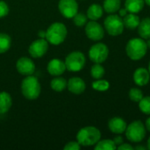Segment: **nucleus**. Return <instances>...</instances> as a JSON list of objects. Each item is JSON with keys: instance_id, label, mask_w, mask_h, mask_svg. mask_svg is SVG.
<instances>
[{"instance_id": "nucleus-1", "label": "nucleus", "mask_w": 150, "mask_h": 150, "mask_svg": "<svg viewBox=\"0 0 150 150\" xmlns=\"http://www.w3.org/2000/svg\"><path fill=\"white\" fill-rule=\"evenodd\" d=\"M21 93L28 100L37 99L41 92V85L34 76H26L21 82Z\"/></svg>"}, {"instance_id": "nucleus-2", "label": "nucleus", "mask_w": 150, "mask_h": 150, "mask_svg": "<svg viewBox=\"0 0 150 150\" xmlns=\"http://www.w3.org/2000/svg\"><path fill=\"white\" fill-rule=\"evenodd\" d=\"M68 34L66 25L62 22H54L51 24L46 30V40L49 44L58 46L62 44Z\"/></svg>"}, {"instance_id": "nucleus-3", "label": "nucleus", "mask_w": 150, "mask_h": 150, "mask_svg": "<svg viewBox=\"0 0 150 150\" xmlns=\"http://www.w3.org/2000/svg\"><path fill=\"white\" fill-rule=\"evenodd\" d=\"M101 139L100 131L95 127H84L76 134V141L83 147L95 146Z\"/></svg>"}, {"instance_id": "nucleus-4", "label": "nucleus", "mask_w": 150, "mask_h": 150, "mask_svg": "<svg viewBox=\"0 0 150 150\" xmlns=\"http://www.w3.org/2000/svg\"><path fill=\"white\" fill-rule=\"evenodd\" d=\"M148 51V46L142 38H134L128 40L126 46V52L127 56L133 61H139L142 59Z\"/></svg>"}, {"instance_id": "nucleus-5", "label": "nucleus", "mask_w": 150, "mask_h": 150, "mask_svg": "<svg viewBox=\"0 0 150 150\" xmlns=\"http://www.w3.org/2000/svg\"><path fill=\"white\" fill-rule=\"evenodd\" d=\"M125 133L129 142L139 143L142 142L146 136V127L141 120H134L127 127Z\"/></svg>"}, {"instance_id": "nucleus-6", "label": "nucleus", "mask_w": 150, "mask_h": 150, "mask_svg": "<svg viewBox=\"0 0 150 150\" xmlns=\"http://www.w3.org/2000/svg\"><path fill=\"white\" fill-rule=\"evenodd\" d=\"M64 62L67 70L71 72H78L83 69L86 62V58L81 51H73L66 56Z\"/></svg>"}, {"instance_id": "nucleus-7", "label": "nucleus", "mask_w": 150, "mask_h": 150, "mask_svg": "<svg viewBox=\"0 0 150 150\" xmlns=\"http://www.w3.org/2000/svg\"><path fill=\"white\" fill-rule=\"evenodd\" d=\"M104 26L108 34L112 36L120 35L125 27L122 18L116 14H111L107 16L104 20Z\"/></svg>"}, {"instance_id": "nucleus-8", "label": "nucleus", "mask_w": 150, "mask_h": 150, "mask_svg": "<svg viewBox=\"0 0 150 150\" xmlns=\"http://www.w3.org/2000/svg\"><path fill=\"white\" fill-rule=\"evenodd\" d=\"M109 55V48L105 43H97L91 47L89 58L94 63H103Z\"/></svg>"}, {"instance_id": "nucleus-9", "label": "nucleus", "mask_w": 150, "mask_h": 150, "mask_svg": "<svg viewBox=\"0 0 150 150\" xmlns=\"http://www.w3.org/2000/svg\"><path fill=\"white\" fill-rule=\"evenodd\" d=\"M48 41L45 38H40L33 40L28 48L29 54L32 58L37 59L44 56L48 50Z\"/></svg>"}, {"instance_id": "nucleus-10", "label": "nucleus", "mask_w": 150, "mask_h": 150, "mask_svg": "<svg viewBox=\"0 0 150 150\" xmlns=\"http://www.w3.org/2000/svg\"><path fill=\"white\" fill-rule=\"evenodd\" d=\"M85 34L90 40L98 41L104 38L105 30L96 20H91L85 25Z\"/></svg>"}, {"instance_id": "nucleus-11", "label": "nucleus", "mask_w": 150, "mask_h": 150, "mask_svg": "<svg viewBox=\"0 0 150 150\" xmlns=\"http://www.w3.org/2000/svg\"><path fill=\"white\" fill-rule=\"evenodd\" d=\"M58 9L64 18H72L78 12V4L76 0H59Z\"/></svg>"}, {"instance_id": "nucleus-12", "label": "nucleus", "mask_w": 150, "mask_h": 150, "mask_svg": "<svg viewBox=\"0 0 150 150\" xmlns=\"http://www.w3.org/2000/svg\"><path fill=\"white\" fill-rule=\"evenodd\" d=\"M16 69L18 72L22 76H32L35 72L36 67L33 61L26 56H23L18 59L16 62Z\"/></svg>"}, {"instance_id": "nucleus-13", "label": "nucleus", "mask_w": 150, "mask_h": 150, "mask_svg": "<svg viewBox=\"0 0 150 150\" xmlns=\"http://www.w3.org/2000/svg\"><path fill=\"white\" fill-rule=\"evenodd\" d=\"M66 65L63 61L58 58L52 59L47 66V72L54 76H62L66 70Z\"/></svg>"}, {"instance_id": "nucleus-14", "label": "nucleus", "mask_w": 150, "mask_h": 150, "mask_svg": "<svg viewBox=\"0 0 150 150\" xmlns=\"http://www.w3.org/2000/svg\"><path fill=\"white\" fill-rule=\"evenodd\" d=\"M67 89L75 95H80L85 91L86 84L81 77L73 76L69 79L67 83Z\"/></svg>"}, {"instance_id": "nucleus-15", "label": "nucleus", "mask_w": 150, "mask_h": 150, "mask_svg": "<svg viewBox=\"0 0 150 150\" xmlns=\"http://www.w3.org/2000/svg\"><path fill=\"white\" fill-rule=\"evenodd\" d=\"M127 127V122L120 117L112 118L108 121L109 130L115 134H121L125 133Z\"/></svg>"}, {"instance_id": "nucleus-16", "label": "nucleus", "mask_w": 150, "mask_h": 150, "mask_svg": "<svg viewBox=\"0 0 150 150\" xmlns=\"http://www.w3.org/2000/svg\"><path fill=\"white\" fill-rule=\"evenodd\" d=\"M150 74L148 69L144 68L137 69L134 73V82L138 86H144L149 83Z\"/></svg>"}, {"instance_id": "nucleus-17", "label": "nucleus", "mask_w": 150, "mask_h": 150, "mask_svg": "<svg viewBox=\"0 0 150 150\" xmlns=\"http://www.w3.org/2000/svg\"><path fill=\"white\" fill-rule=\"evenodd\" d=\"M12 105V98L9 92H0V114H4L10 111Z\"/></svg>"}, {"instance_id": "nucleus-18", "label": "nucleus", "mask_w": 150, "mask_h": 150, "mask_svg": "<svg viewBox=\"0 0 150 150\" xmlns=\"http://www.w3.org/2000/svg\"><path fill=\"white\" fill-rule=\"evenodd\" d=\"M122 19H123L124 26L130 30H134L137 28L141 21L140 18L138 17V15H136V13H131V12L127 13L125 17H123Z\"/></svg>"}, {"instance_id": "nucleus-19", "label": "nucleus", "mask_w": 150, "mask_h": 150, "mask_svg": "<svg viewBox=\"0 0 150 150\" xmlns=\"http://www.w3.org/2000/svg\"><path fill=\"white\" fill-rule=\"evenodd\" d=\"M145 4V0H126L125 8L128 12L138 13L140 12Z\"/></svg>"}, {"instance_id": "nucleus-20", "label": "nucleus", "mask_w": 150, "mask_h": 150, "mask_svg": "<svg viewBox=\"0 0 150 150\" xmlns=\"http://www.w3.org/2000/svg\"><path fill=\"white\" fill-rule=\"evenodd\" d=\"M104 13V8L98 4H93L89 6L87 10V17L91 20H98L99 19Z\"/></svg>"}, {"instance_id": "nucleus-21", "label": "nucleus", "mask_w": 150, "mask_h": 150, "mask_svg": "<svg viewBox=\"0 0 150 150\" xmlns=\"http://www.w3.org/2000/svg\"><path fill=\"white\" fill-rule=\"evenodd\" d=\"M138 33L143 40L150 38V18H144L138 25Z\"/></svg>"}, {"instance_id": "nucleus-22", "label": "nucleus", "mask_w": 150, "mask_h": 150, "mask_svg": "<svg viewBox=\"0 0 150 150\" xmlns=\"http://www.w3.org/2000/svg\"><path fill=\"white\" fill-rule=\"evenodd\" d=\"M67 81L65 78L61 77V76H55L53 78L50 82V86L51 89L56 92H61L63 91L65 89H67Z\"/></svg>"}, {"instance_id": "nucleus-23", "label": "nucleus", "mask_w": 150, "mask_h": 150, "mask_svg": "<svg viewBox=\"0 0 150 150\" xmlns=\"http://www.w3.org/2000/svg\"><path fill=\"white\" fill-rule=\"evenodd\" d=\"M120 0H105L103 4V8L105 12L113 14L120 9Z\"/></svg>"}, {"instance_id": "nucleus-24", "label": "nucleus", "mask_w": 150, "mask_h": 150, "mask_svg": "<svg viewBox=\"0 0 150 150\" xmlns=\"http://www.w3.org/2000/svg\"><path fill=\"white\" fill-rule=\"evenodd\" d=\"M11 46V38L9 34L0 33V54L6 53Z\"/></svg>"}, {"instance_id": "nucleus-25", "label": "nucleus", "mask_w": 150, "mask_h": 150, "mask_svg": "<svg viewBox=\"0 0 150 150\" xmlns=\"http://www.w3.org/2000/svg\"><path fill=\"white\" fill-rule=\"evenodd\" d=\"M117 149L116 144L112 140L105 139V140H100L96 145L95 149L96 150H114Z\"/></svg>"}, {"instance_id": "nucleus-26", "label": "nucleus", "mask_w": 150, "mask_h": 150, "mask_svg": "<svg viewBox=\"0 0 150 150\" xmlns=\"http://www.w3.org/2000/svg\"><path fill=\"white\" fill-rule=\"evenodd\" d=\"M105 68L101 65V63H95L91 69V76L96 80L102 79V77L105 76Z\"/></svg>"}, {"instance_id": "nucleus-27", "label": "nucleus", "mask_w": 150, "mask_h": 150, "mask_svg": "<svg viewBox=\"0 0 150 150\" xmlns=\"http://www.w3.org/2000/svg\"><path fill=\"white\" fill-rule=\"evenodd\" d=\"M92 88L95 91H105L110 88V83L108 81L106 80H101V79H98L97 81H94L91 84Z\"/></svg>"}, {"instance_id": "nucleus-28", "label": "nucleus", "mask_w": 150, "mask_h": 150, "mask_svg": "<svg viewBox=\"0 0 150 150\" xmlns=\"http://www.w3.org/2000/svg\"><path fill=\"white\" fill-rule=\"evenodd\" d=\"M128 95H129V98L133 102H135V103H139L142 99V98L144 97L143 92L139 88H132L129 91Z\"/></svg>"}, {"instance_id": "nucleus-29", "label": "nucleus", "mask_w": 150, "mask_h": 150, "mask_svg": "<svg viewBox=\"0 0 150 150\" xmlns=\"http://www.w3.org/2000/svg\"><path fill=\"white\" fill-rule=\"evenodd\" d=\"M139 108L144 114L150 115V96L143 97L139 102Z\"/></svg>"}, {"instance_id": "nucleus-30", "label": "nucleus", "mask_w": 150, "mask_h": 150, "mask_svg": "<svg viewBox=\"0 0 150 150\" xmlns=\"http://www.w3.org/2000/svg\"><path fill=\"white\" fill-rule=\"evenodd\" d=\"M72 18H73L74 24H75L76 26L82 27V26H84V25L87 24L88 17H87V15H85V14H83V13H79V12H77Z\"/></svg>"}, {"instance_id": "nucleus-31", "label": "nucleus", "mask_w": 150, "mask_h": 150, "mask_svg": "<svg viewBox=\"0 0 150 150\" xmlns=\"http://www.w3.org/2000/svg\"><path fill=\"white\" fill-rule=\"evenodd\" d=\"M10 9L8 4L0 0V18H3L4 17H6L9 14Z\"/></svg>"}, {"instance_id": "nucleus-32", "label": "nucleus", "mask_w": 150, "mask_h": 150, "mask_svg": "<svg viewBox=\"0 0 150 150\" xmlns=\"http://www.w3.org/2000/svg\"><path fill=\"white\" fill-rule=\"evenodd\" d=\"M81 149V145L78 143V142H68L64 147V150H79Z\"/></svg>"}, {"instance_id": "nucleus-33", "label": "nucleus", "mask_w": 150, "mask_h": 150, "mask_svg": "<svg viewBox=\"0 0 150 150\" xmlns=\"http://www.w3.org/2000/svg\"><path fill=\"white\" fill-rule=\"evenodd\" d=\"M117 149L119 150H134V148L132 146V145H130L129 143H122L121 145H120V146H118L117 147Z\"/></svg>"}, {"instance_id": "nucleus-34", "label": "nucleus", "mask_w": 150, "mask_h": 150, "mask_svg": "<svg viewBox=\"0 0 150 150\" xmlns=\"http://www.w3.org/2000/svg\"><path fill=\"white\" fill-rule=\"evenodd\" d=\"M112 141L114 142V143L116 144V146H120V145H121V144L124 142V139H123V137L120 136V135L115 136V137L113 138Z\"/></svg>"}, {"instance_id": "nucleus-35", "label": "nucleus", "mask_w": 150, "mask_h": 150, "mask_svg": "<svg viewBox=\"0 0 150 150\" xmlns=\"http://www.w3.org/2000/svg\"><path fill=\"white\" fill-rule=\"evenodd\" d=\"M127 9L126 8H124V9H120L119 10V16L120 17H121V18H123V17H125L127 14Z\"/></svg>"}, {"instance_id": "nucleus-36", "label": "nucleus", "mask_w": 150, "mask_h": 150, "mask_svg": "<svg viewBox=\"0 0 150 150\" xmlns=\"http://www.w3.org/2000/svg\"><path fill=\"white\" fill-rule=\"evenodd\" d=\"M38 36H39V38H46V31H43V30L39 31Z\"/></svg>"}, {"instance_id": "nucleus-37", "label": "nucleus", "mask_w": 150, "mask_h": 150, "mask_svg": "<svg viewBox=\"0 0 150 150\" xmlns=\"http://www.w3.org/2000/svg\"><path fill=\"white\" fill-rule=\"evenodd\" d=\"M145 127H146V129L150 132V117L146 120V122H145Z\"/></svg>"}, {"instance_id": "nucleus-38", "label": "nucleus", "mask_w": 150, "mask_h": 150, "mask_svg": "<svg viewBox=\"0 0 150 150\" xmlns=\"http://www.w3.org/2000/svg\"><path fill=\"white\" fill-rule=\"evenodd\" d=\"M147 149L146 147H144V146H136V147H134V149L136 150H145Z\"/></svg>"}, {"instance_id": "nucleus-39", "label": "nucleus", "mask_w": 150, "mask_h": 150, "mask_svg": "<svg viewBox=\"0 0 150 150\" xmlns=\"http://www.w3.org/2000/svg\"><path fill=\"white\" fill-rule=\"evenodd\" d=\"M147 144H148V147H147V149L150 150V137L149 138V140H148V143H147Z\"/></svg>"}, {"instance_id": "nucleus-40", "label": "nucleus", "mask_w": 150, "mask_h": 150, "mask_svg": "<svg viewBox=\"0 0 150 150\" xmlns=\"http://www.w3.org/2000/svg\"><path fill=\"white\" fill-rule=\"evenodd\" d=\"M146 43H147L148 48H150V38H149V39H148V41H147Z\"/></svg>"}, {"instance_id": "nucleus-41", "label": "nucleus", "mask_w": 150, "mask_h": 150, "mask_svg": "<svg viewBox=\"0 0 150 150\" xmlns=\"http://www.w3.org/2000/svg\"><path fill=\"white\" fill-rule=\"evenodd\" d=\"M145 4H147L148 5L150 6V0H145Z\"/></svg>"}, {"instance_id": "nucleus-42", "label": "nucleus", "mask_w": 150, "mask_h": 150, "mask_svg": "<svg viewBox=\"0 0 150 150\" xmlns=\"http://www.w3.org/2000/svg\"><path fill=\"white\" fill-rule=\"evenodd\" d=\"M149 74H150V62H149Z\"/></svg>"}]
</instances>
